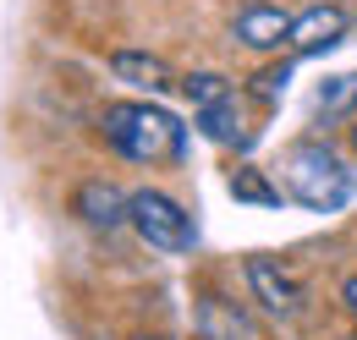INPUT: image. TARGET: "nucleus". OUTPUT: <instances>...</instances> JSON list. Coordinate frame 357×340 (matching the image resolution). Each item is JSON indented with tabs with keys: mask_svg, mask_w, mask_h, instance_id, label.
I'll list each match as a JSON object with an SVG mask.
<instances>
[{
	"mask_svg": "<svg viewBox=\"0 0 357 340\" xmlns=\"http://www.w3.org/2000/svg\"><path fill=\"white\" fill-rule=\"evenodd\" d=\"M99 127L110 137L116 154H127L137 165H160V160H181L187 154V127L160 105H110L99 116Z\"/></svg>",
	"mask_w": 357,
	"mask_h": 340,
	"instance_id": "obj_1",
	"label": "nucleus"
},
{
	"mask_svg": "<svg viewBox=\"0 0 357 340\" xmlns=\"http://www.w3.org/2000/svg\"><path fill=\"white\" fill-rule=\"evenodd\" d=\"M286 192L303 203L308 214H335L352 203L357 176L347 170V160L324 143H297L286 154Z\"/></svg>",
	"mask_w": 357,
	"mask_h": 340,
	"instance_id": "obj_2",
	"label": "nucleus"
},
{
	"mask_svg": "<svg viewBox=\"0 0 357 340\" xmlns=\"http://www.w3.org/2000/svg\"><path fill=\"white\" fill-rule=\"evenodd\" d=\"M132 231L149 242V247H160V253H187L192 242H198V231H192V219L181 203H171L165 192H132Z\"/></svg>",
	"mask_w": 357,
	"mask_h": 340,
	"instance_id": "obj_3",
	"label": "nucleus"
},
{
	"mask_svg": "<svg viewBox=\"0 0 357 340\" xmlns=\"http://www.w3.org/2000/svg\"><path fill=\"white\" fill-rule=\"evenodd\" d=\"M248 286H253V297H259L264 313H275V318H297L303 286H297V275L280 269L275 258H248Z\"/></svg>",
	"mask_w": 357,
	"mask_h": 340,
	"instance_id": "obj_4",
	"label": "nucleus"
},
{
	"mask_svg": "<svg viewBox=\"0 0 357 340\" xmlns=\"http://www.w3.org/2000/svg\"><path fill=\"white\" fill-rule=\"evenodd\" d=\"M341 33H347L341 6H335V0H319V6H308L303 17H291V39H286V49H291V55H319V49L341 44Z\"/></svg>",
	"mask_w": 357,
	"mask_h": 340,
	"instance_id": "obj_5",
	"label": "nucleus"
},
{
	"mask_svg": "<svg viewBox=\"0 0 357 340\" xmlns=\"http://www.w3.org/2000/svg\"><path fill=\"white\" fill-rule=\"evenodd\" d=\"M231 33H236V44H248V49H280V44L291 39V17L275 11V6H248L231 22Z\"/></svg>",
	"mask_w": 357,
	"mask_h": 340,
	"instance_id": "obj_6",
	"label": "nucleus"
},
{
	"mask_svg": "<svg viewBox=\"0 0 357 340\" xmlns=\"http://www.w3.org/2000/svg\"><path fill=\"white\" fill-rule=\"evenodd\" d=\"M77 214L89 219L93 231H116L132 219V198H121L110 181H83L77 187Z\"/></svg>",
	"mask_w": 357,
	"mask_h": 340,
	"instance_id": "obj_7",
	"label": "nucleus"
},
{
	"mask_svg": "<svg viewBox=\"0 0 357 340\" xmlns=\"http://www.w3.org/2000/svg\"><path fill=\"white\" fill-rule=\"evenodd\" d=\"M110 72H116L121 83H132V88H149V93L181 88L176 77H171V66H165L160 55H149V49H116V55H110Z\"/></svg>",
	"mask_w": 357,
	"mask_h": 340,
	"instance_id": "obj_8",
	"label": "nucleus"
},
{
	"mask_svg": "<svg viewBox=\"0 0 357 340\" xmlns=\"http://www.w3.org/2000/svg\"><path fill=\"white\" fill-rule=\"evenodd\" d=\"M198 127H204V137H215V143H242V116H236L231 99H225V105H209V110H198Z\"/></svg>",
	"mask_w": 357,
	"mask_h": 340,
	"instance_id": "obj_9",
	"label": "nucleus"
},
{
	"mask_svg": "<svg viewBox=\"0 0 357 340\" xmlns=\"http://www.w3.org/2000/svg\"><path fill=\"white\" fill-rule=\"evenodd\" d=\"M181 93H187L198 110H209V105H225V99H231L225 77H215V72H192V77H181Z\"/></svg>",
	"mask_w": 357,
	"mask_h": 340,
	"instance_id": "obj_10",
	"label": "nucleus"
},
{
	"mask_svg": "<svg viewBox=\"0 0 357 340\" xmlns=\"http://www.w3.org/2000/svg\"><path fill=\"white\" fill-rule=\"evenodd\" d=\"M231 192H236V198H248V203H280V192L269 187L259 170H236V176H231Z\"/></svg>",
	"mask_w": 357,
	"mask_h": 340,
	"instance_id": "obj_11",
	"label": "nucleus"
},
{
	"mask_svg": "<svg viewBox=\"0 0 357 340\" xmlns=\"http://www.w3.org/2000/svg\"><path fill=\"white\" fill-rule=\"evenodd\" d=\"M286 83H291V66H264V72L253 77V93H259L264 105H275V99L286 93Z\"/></svg>",
	"mask_w": 357,
	"mask_h": 340,
	"instance_id": "obj_12",
	"label": "nucleus"
},
{
	"mask_svg": "<svg viewBox=\"0 0 357 340\" xmlns=\"http://www.w3.org/2000/svg\"><path fill=\"white\" fill-rule=\"evenodd\" d=\"M347 99H357V77H330V88H319V105L324 110H341Z\"/></svg>",
	"mask_w": 357,
	"mask_h": 340,
	"instance_id": "obj_13",
	"label": "nucleus"
},
{
	"mask_svg": "<svg viewBox=\"0 0 357 340\" xmlns=\"http://www.w3.org/2000/svg\"><path fill=\"white\" fill-rule=\"evenodd\" d=\"M341 302L352 307V318H357V275H352V280H347V286H341Z\"/></svg>",
	"mask_w": 357,
	"mask_h": 340,
	"instance_id": "obj_14",
	"label": "nucleus"
}]
</instances>
